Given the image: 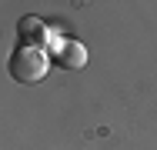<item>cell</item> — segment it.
Listing matches in <instances>:
<instances>
[{
	"instance_id": "obj_1",
	"label": "cell",
	"mask_w": 157,
	"mask_h": 150,
	"mask_svg": "<svg viewBox=\"0 0 157 150\" xmlns=\"http://www.w3.org/2000/svg\"><path fill=\"white\" fill-rule=\"evenodd\" d=\"M50 63L54 57L47 50H37V47H17L13 57H10V77L17 84H40L47 73H50Z\"/></svg>"
},
{
	"instance_id": "obj_2",
	"label": "cell",
	"mask_w": 157,
	"mask_h": 150,
	"mask_svg": "<svg viewBox=\"0 0 157 150\" xmlns=\"http://www.w3.org/2000/svg\"><path fill=\"white\" fill-rule=\"evenodd\" d=\"M54 43H57V50H54V60L67 67V70H80L84 63H87V47L84 43H77V40H57V37H50Z\"/></svg>"
},
{
	"instance_id": "obj_3",
	"label": "cell",
	"mask_w": 157,
	"mask_h": 150,
	"mask_svg": "<svg viewBox=\"0 0 157 150\" xmlns=\"http://www.w3.org/2000/svg\"><path fill=\"white\" fill-rule=\"evenodd\" d=\"M17 33H20L24 47H37V50H40V43H47V40L54 37L50 27H47L40 17H20V20H17Z\"/></svg>"
}]
</instances>
